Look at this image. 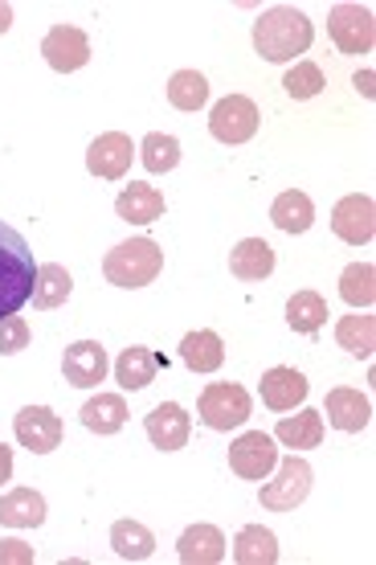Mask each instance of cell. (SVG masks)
Segmentation results:
<instances>
[{
	"mask_svg": "<svg viewBox=\"0 0 376 565\" xmlns=\"http://www.w3.org/2000/svg\"><path fill=\"white\" fill-rule=\"evenodd\" d=\"M311 42H315V25L294 4H275L254 21V50L266 62H291V57L307 54Z\"/></svg>",
	"mask_w": 376,
	"mask_h": 565,
	"instance_id": "1",
	"label": "cell"
},
{
	"mask_svg": "<svg viewBox=\"0 0 376 565\" xmlns=\"http://www.w3.org/2000/svg\"><path fill=\"white\" fill-rule=\"evenodd\" d=\"M33 282H37V263H33L29 242L13 226L0 222V320L25 308Z\"/></svg>",
	"mask_w": 376,
	"mask_h": 565,
	"instance_id": "2",
	"label": "cell"
},
{
	"mask_svg": "<svg viewBox=\"0 0 376 565\" xmlns=\"http://www.w3.org/2000/svg\"><path fill=\"white\" fill-rule=\"evenodd\" d=\"M164 270V250L155 246L152 238H131V242H119L115 250H107L103 258V275L107 282L115 287H148L155 282V275Z\"/></svg>",
	"mask_w": 376,
	"mask_h": 565,
	"instance_id": "3",
	"label": "cell"
},
{
	"mask_svg": "<svg viewBox=\"0 0 376 565\" xmlns=\"http://www.w3.org/2000/svg\"><path fill=\"white\" fill-rule=\"evenodd\" d=\"M311 480H315L311 463L299 459V455H287V459H279V467H275V480L266 476L262 492H258V504H262L266 512H294L307 495H311Z\"/></svg>",
	"mask_w": 376,
	"mask_h": 565,
	"instance_id": "4",
	"label": "cell"
},
{
	"mask_svg": "<svg viewBox=\"0 0 376 565\" xmlns=\"http://www.w3.org/2000/svg\"><path fill=\"white\" fill-rule=\"evenodd\" d=\"M196 411H201L210 430H237V426H246V418H250V394L234 382H213L201 390Z\"/></svg>",
	"mask_w": 376,
	"mask_h": 565,
	"instance_id": "5",
	"label": "cell"
},
{
	"mask_svg": "<svg viewBox=\"0 0 376 565\" xmlns=\"http://www.w3.org/2000/svg\"><path fill=\"white\" fill-rule=\"evenodd\" d=\"M327 33L340 54H368L376 45V21L368 4H335L327 17Z\"/></svg>",
	"mask_w": 376,
	"mask_h": 565,
	"instance_id": "6",
	"label": "cell"
},
{
	"mask_svg": "<svg viewBox=\"0 0 376 565\" xmlns=\"http://www.w3.org/2000/svg\"><path fill=\"white\" fill-rule=\"evenodd\" d=\"M279 467V447L266 430H246L229 447V471L237 480H266Z\"/></svg>",
	"mask_w": 376,
	"mask_h": 565,
	"instance_id": "7",
	"label": "cell"
},
{
	"mask_svg": "<svg viewBox=\"0 0 376 565\" xmlns=\"http://www.w3.org/2000/svg\"><path fill=\"white\" fill-rule=\"evenodd\" d=\"M210 131H213V140L229 143V148L254 140V131H258V107H254L246 95H225L222 103H213Z\"/></svg>",
	"mask_w": 376,
	"mask_h": 565,
	"instance_id": "8",
	"label": "cell"
},
{
	"mask_svg": "<svg viewBox=\"0 0 376 565\" xmlns=\"http://www.w3.org/2000/svg\"><path fill=\"white\" fill-rule=\"evenodd\" d=\"M136 160V143L123 131H103L90 148H86V169L95 172L98 181H123L127 169Z\"/></svg>",
	"mask_w": 376,
	"mask_h": 565,
	"instance_id": "9",
	"label": "cell"
},
{
	"mask_svg": "<svg viewBox=\"0 0 376 565\" xmlns=\"http://www.w3.org/2000/svg\"><path fill=\"white\" fill-rule=\"evenodd\" d=\"M42 54L57 74H74L90 62V38L78 25H54L42 38Z\"/></svg>",
	"mask_w": 376,
	"mask_h": 565,
	"instance_id": "10",
	"label": "cell"
},
{
	"mask_svg": "<svg viewBox=\"0 0 376 565\" xmlns=\"http://www.w3.org/2000/svg\"><path fill=\"white\" fill-rule=\"evenodd\" d=\"M332 230L335 238H344L348 246H368L376 234V205L368 193H352L332 210Z\"/></svg>",
	"mask_w": 376,
	"mask_h": 565,
	"instance_id": "11",
	"label": "cell"
},
{
	"mask_svg": "<svg viewBox=\"0 0 376 565\" xmlns=\"http://www.w3.org/2000/svg\"><path fill=\"white\" fill-rule=\"evenodd\" d=\"M107 349L98 340H74L62 353V373L74 390H95L98 382H107Z\"/></svg>",
	"mask_w": 376,
	"mask_h": 565,
	"instance_id": "12",
	"label": "cell"
},
{
	"mask_svg": "<svg viewBox=\"0 0 376 565\" xmlns=\"http://www.w3.org/2000/svg\"><path fill=\"white\" fill-rule=\"evenodd\" d=\"M13 435L33 455H50L62 443V418L50 406H25L13 418Z\"/></svg>",
	"mask_w": 376,
	"mask_h": 565,
	"instance_id": "13",
	"label": "cell"
},
{
	"mask_svg": "<svg viewBox=\"0 0 376 565\" xmlns=\"http://www.w3.org/2000/svg\"><path fill=\"white\" fill-rule=\"evenodd\" d=\"M143 430H148L152 447H160V451H181L184 443H189V435H193V418H189V411H184L181 402H160L143 418Z\"/></svg>",
	"mask_w": 376,
	"mask_h": 565,
	"instance_id": "14",
	"label": "cell"
},
{
	"mask_svg": "<svg viewBox=\"0 0 376 565\" xmlns=\"http://www.w3.org/2000/svg\"><path fill=\"white\" fill-rule=\"evenodd\" d=\"M258 390H262V406H270V411H294V406H303L307 397V377L299 373V369L291 365H275L262 373V382H258Z\"/></svg>",
	"mask_w": 376,
	"mask_h": 565,
	"instance_id": "15",
	"label": "cell"
},
{
	"mask_svg": "<svg viewBox=\"0 0 376 565\" xmlns=\"http://www.w3.org/2000/svg\"><path fill=\"white\" fill-rule=\"evenodd\" d=\"M323 414H327V423H332L335 430H344V435H356V430H364V426L373 423L368 397H364L361 390H348V385H335L332 394H327Z\"/></svg>",
	"mask_w": 376,
	"mask_h": 565,
	"instance_id": "16",
	"label": "cell"
},
{
	"mask_svg": "<svg viewBox=\"0 0 376 565\" xmlns=\"http://www.w3.org/2000/svg\"><path fill=\"white\" fill-rule=\"evenodd\" d=\"M115 217L131 222V226H152L155 217H164V193L155 184H127L123 193L115 198Z\"/></svg>",
	"mask_w": 376,
	"mask_h": 565,
	"instance_id": "17",
	"label": "cell"
},
{
	"mask_svg": "<svg viewBox=\"0 0 376 565\" xmlns=\"http://www.w3.org/2000/svg\"><path fill=\"white\" fill-rule=\"evenodd\" d=\"M184 565H217L225 562V533L217 524H189L176 541Z\"/></svg>",
	"mask_w": 376,
	"mask_h": 565,
	"instance_id": "18",
	"label": "cell"
},
{
	"mask_svg": "<svg viewBox=\"0 0 376 565\" xmlns=\"http://www.w3.org/2000/svg\"><path fill=\"white\" fill-rule=\"evenodd\" d=\"M229 270H234L241 282L270 279V270H275V246L266 238H241L234 250H229Z\"/></svg>",
	"mask_w": 376,
	"mask_h": 565,
	"instance_id": "19",
	"label": "cell"
},
{
	"mask_svg": "<svg viewBox=\"0 0 376 565\" xmlns=\"http://www.w3.org/2000/svg\"><path fill=\"white\" fill-rule=\"evenodd\" d=\"M0 524L9 529H37L45 524V495L33 488H13L0 495Z\"/></svg>",
	"mask_w": 376,
	"mask_h": 565,
	"instance_id": "20",
	"label": "cell"
},
{
	"mask_svg": "<svg viewBox=\"0 0 376 565\" xmlns=\"http://www.w3.org/2000/svg\"><path fill=\"white\" fill-rule=\"evenodd\" d=\"M181 361L193 373H217L225 365V344L213 328H196L181 340Z\"/></svg>",
	"mask_w": 376,
	"mask_h": 565,
	"instance_id": "21",
	"label": "cell"
},
{
	"mask_svg": "<svg viewBox=\"0 0 376 565\" xmlns=\"http://www.w3.org/2000/svg\"><path fill=\"white\" fill-rule=\"evenodd\" d=\"M155 369H160V356L152 349H143V344H131L115 361V382L123 385L127 394H136V390H148L155 382Z\"/></svg>",
	"mask_w": 376,
	"mask_h": 565,
	"instance_id": "22",
	"label": "cell"
},
{
	"mask_svg": "<svg viewBox=\"0 0 376 565\" xmlns=\"http://www.w3.org/2000/svg\"><path fill=\"white\" fill-rule=\"evenodd\" d=\"M270 222L282 234H307V230L315 226V205H311V198H307L303 189H287L270 205Z\"/></svg>",
	"mask_w": 376,
	"mask_h": 565,
	"instance_id": "23",
	"label": "cell"
},
{
	"mask_svg": "<svg viewBox=\"0 0 376 565\" xmlns=\"http://www.w3.org/2000/svg\"><path fill=\"white\" fill-rule=\"evenodd\" d=\"M234 562L237 565H275L279 562V537L262 524H246L234 537Z\"/></svg>",
	"mask_w": 376,
	"mask_h": 565,
	"instance_id": "24",
	"label": "cell"
},
{
	"mask_svg": "<svg viewBox=\"0 0 376 565\" xmlns=\"http://www.w3.org/2000/svg\"><path fill=\"white\" fill-rule=\"evenodd\" d=\"M71 291H74L71 270L62 267V263H42V267H37V282H33V296L29 299H33V308L54 311L71 299Z\"/></svg>",
	"mask_w": 376,
	"mask_h": 565,
	"instance_id": "25",
	"label": "cell"
},
{
	"mask_svg": "<svg viewBox=\"0 0 376 565\" xmlns=\"http://www.w3.org/2000/svg\"><path fill=\"white\" fill-rule=\"evenodd\" d=\"M275 438H279L282 447H291V451H311V447L323 443V414L303 411V414H294V418H282V423L275 426Z\"/></svg>",
	"mask_w": 376,
	"mask_h": 565,
	"instance_id": "26",
	"label": "cell"
},
{
	"mask_svg": "<svg viewBox=\"0 0 376 565\" xmlns=\"http://www.w3.org/2000/svg\"><path fill=\"white\" fill-rule=\"evenodd\" d=\"M111 545L123 562H148V557L155 553V533L140 521H115Z\"/></svg>",
	"mask_w": 376,
	"mask_h": 565,
	"instance_id": "27",
	"label": "cell"
},
{
	"mask_svg": "<svg viewBox=\"0 0 376 565\" xmlns=\"http://www.w3.org/2000/svg\"><path fill=\"white\" fill-rule=\"evenodd\" d=\"M127 423V402L119 394H98L83 406V426L95 435H115Z\"/></svg>",
	"mask_w": 376,
	"mask_h": 565,
	"instance_id": "28",
	"label": "cell"
},
{
	"mask_svg": "<svg viewBox=\"0 0 376 565\" xmlns=\"http://www.w3.org/2000/svg\"><path fill=\"white\" fill-rule=\"evenodd\" d=\"M327 299L320 296V291H294L291 303H287V324L294 328V332H303V337H311V332H320L323 324H327Z\"/></svg>",
	"mask_w": 376,
	"mask_h": 565,
	"instance_id": "29",
	"label": "cell"
},
{
	"mask_svg": "<svg viewBox=\"0 0 376 565\" xmlns=\"http://www.w3.org/2000/svg\"><path fill=\"white\" fill-rule=\"evenodd\" d=\"M168 103L176 111H201L210 103V83L201 71H176L168 78Z\"/></svg>",
	"mask_w": 376,
	"mask_h": 565,
	"instance_id": "30",
	"label": "cell"
},
{
	"mask_svg": "<svg viewBox=\"0 0 376 565\" xmlns=\"http://www.w3.org/2000/svg\"><path fill=\"white\" fill-rule=\"evenodd\" d=\"M340 296H344V303H352V308H373L376 299V267L373 263H352V267H344V275H340Z\"/></svg>",
	"mask_w": 376,
	"mask_h": 565,
	"instance_id": "31",
	"label": "cell"
},
{
	"mask_svg": "<svg viewBox=\"0 0 376 565\" xmlns=\"http://www.w3.org/2000/svg\"><path fill=\"white\" fill-rule=\"evenodd\" d=\"M335 340H340V349H348L352 356H373L376 349V320L373 316H344L340 324H335Z\"/></svg>",
	"mask_w": 376,
	"mask_h": 565,
	"instance_id": "32",
	"label": "cell"
},
{
	"mask_svg": "<svg viewBox=\"0 0 376 565\" xmlns=\"http://www.w3.org/2000/svg\"><path fill=\"white\" fill-rule=\"evenodd\" d=\"M143 160V169L148 172H172L181 164V140L176 136H168V131H152V136H143V143L136 148Z\"/></svg>",
	"mask_w": 376,
	"mask_h": 565,
	"instance_id": "33",
	"label": "cell"
},
{
	"mask_svg": "<svg viewBox=\"0 0 376 565\" xmlns=\"http://www.w3.org/2000/svg\"><path fill=\"white\" fill-rule=\"evenodd\" d=\"M323 71L320 66H315V62H294L291 71L282 74V90H287V95H291V99H315V95H320L323 90Z\"/></svg>",
	"mask_w": 376,
	"mask_h": 565,
	"instance_id": "34",
	"label": "cell"
},
{
	"mask_svg": "<svg viewBox=\"0 0 376 565\" xmlns=\"http://www.w3.org/2000/svg\"><path fill=\"white\" fill-rule=\"evenodd\" d=\"M29 320L25 316H4L0 320V356H17L21 349H29Z\"/></svg>",
	"mask_w": 376,
	"mask_h": 565,
	"instance_id": "35",
	"label": "cell"
},
{
	"mask_svg": "<svg viewBox=\"0 0 376 565\" xmlns=\"http://www.w3.org/2000/svg\"><path fill=\"white\" fill-rule=\"evenodd\" d=\"M33 562V545H25V541H0V565H29Z\"/></svg>",
	"mask_w": 376,
	"mask_h": 565,
	"instance_id": "36",
	"label": "cell"
},
{
	"mask_svg": "<svg viewBox=\"0 0 376 565\" xmlns=\"http://www.w3.org/2000/svg\"><path fill=\"white\" fill-rule=\"evenodd\" d=\"M9 480H13V451L0 443V488H4Z\"/></svg>",
	"mask_w": 376,
	"mask_h": 565,
	"instance_id": "37",
	"label": "cell"
},
{
	"mask_svg": "<svg viewBox=\"0 0 376 565\" xmlns=\"http://www.w3.org/2000/svg\"><path fill=\"white\" fill-rule=\"evenodd\" d=\"M352 83H356V90H361L364 99H373V95H376V90H373V71H361Z\"/></svg>",
	"mask_w": 376,
	"mask_h": 565,
	"instance_id": "38",
	"label": "cell"
},
{
	"mask_svg": "<svg viewBox=\"0 0 376 565\" xmlns=\"http://www.w3.org/2000/svg\"><path fill=\"white\" fill-rule=\"evenodd\" d=\"M9 29H13V9L0 4V33H9Z\"/></svg>",
	"mask_w": 376,
	"mask_h": 565,
	"instance_id": "39",
	"label": "cell"
}]
</instances>
